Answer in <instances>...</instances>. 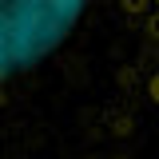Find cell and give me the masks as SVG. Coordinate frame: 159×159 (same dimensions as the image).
<instances>
[{
	"label": "cell",
	"mask_w": 159,
	"mask_h": 159,
	"mask_svg": "<svg viewBox=\"0 0 159 159\" xmlns=\"http://www.w3.org/2000/svg\"><path fill=\"white\" fill-rule=\"evenodd\" d=\"M151 96H155V99H159V76H155V80H151Z\"/></svg>",
	"instance_id": "3957f363"
},
{
	"label": "cell",
	"mask_w": 159,
	"mask_h": 159,
	"mask_svg": "<svg viewBox=\"0 0 159 159\" xmlns=\"http://www.w3.org/2000/svg\"><path fill=\"white\" fill-rule=\"evenodd\" d=\"M88 0H0V80L52 56L76 28Z\"/></svg>",
	"instance_id": "6da1fadb"
},
{
	"label": "cell",
	"mask_w": 159,
	"mask_h": 159,
	"mask_svg": "<svg viewBox=\"0 0 159 159\" xmlns=\"http://www.w3.org/2000/svg\"><path fill=\"white\" fill-rule=\"evenodd\" d=\"M127 8L131 12H143V0H127Z\"/></svg>",
	"instance_id": "7a4b0ae2"
},
{
	"label": "cell",
	"mask_w": 159,
	"mask_h": 159,
	"mask_svg": "<svg viewBox=\"0 0 159 159\" xmlns=\"http://www.w3.org/2000/svg\"><path fill=\"white\" fill-rule=\"evenodd\" d=\"M151 32H155V36H159V20H151Z\"/></svg>",
	"instance_id": "277c9868"
}]
</instances>
